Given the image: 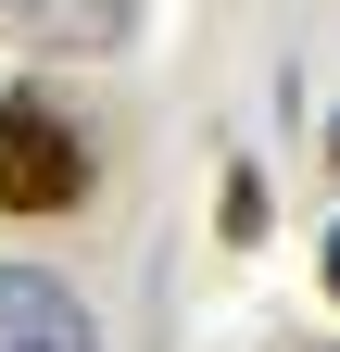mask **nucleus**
I'll return each mask as SVG.
<instances>
[{
	"label": "nucleus",
	"instance_id": "1",
	"mask_svg": "<svg viewBox=\"0 0 340 352\" xmlns=\"http://www.w3.org/2000/svg\"><path fill=\"white\" fill-rule=\"evenodd\" d=\"M89 201V139L51 101H0V214H76Z\"/></svg>",
	"mask_w": 340,
	"mask_h": 352
},
{
	"label": "nucleus",
	"instance_id": "2",
	"mask_svg": "<svg viewBox=\"0 0 340 352\" xmlns=\"http://www.w3.org/2000/svg\"><path fill=\"white\" fill-rule=\"evenodd\" d=\"M0 352H101V327L51 264H0Z\"/></svg>",
	"mask_w": 340,
	"mask_h": 352
},
{
	"label": "nucleus",
	"instance_id": "3",
	"mask_svg": "<svg viewBox=\"0 0 340 352\" xmlns=\"http://www.w3.org/2000/svg\"><path fill=\"white\" fill-rule=\"evenodd\" d=\"M0 13H25L51 51H89V38H114V25H126V0H0Z\"/></svg>",
	"mask_w": 340,
	"mask_h": 352
},
{
	"label": "nucleus",
	"instance_id": "4",
	"mask_svg": "<svg viewBox=\"0 0 340 352\" xmlns=\"http://www.w3.org/2000/svg\"><path fill=\"white\" fill-rule=\"evenodd\" d=\"M265 214H277V201H265V176H252V164H227V201H215V227L252 252V239H265Z\"/></svg>",
	"mask_w": 340,
	"mask_h": 352
},
{
	"label": "nucleus",
	"instance_id": "5",
	"mask_svg": "<svg viewBox=\"0 0 340 352\" xmlns=\"http://www.w3.org/2000/svg\"><path fill=\"white\" fill-rule=\"evenodd\" d=\"M328 302H340V227H328Z\"/></svg>",
	"mask_w": 340,
	"mask_h": 352
}]
</instances>
